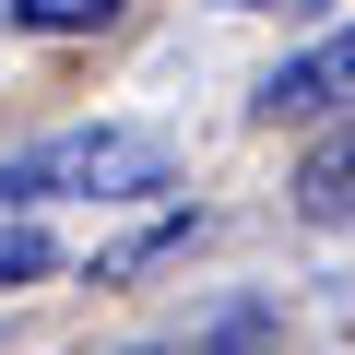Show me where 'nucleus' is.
<instances>
[{"label": "nucleus", "mask_w": 355, "mask_h": 355, "mask_svg": "<svg viewBox=\"0 0 355 355\" xmlns=\"http://www.w3.org/2000/svg\"><path fill=\"white\" fill-rule=\"evenodd\" d=\"M178 178V142L166 130H142V119H95V130H60V142H36V154H12L0 166V202H142V190H166Z\"/></svg>", "instance_id": "f257e3e1"}, {"label": "nucleus", "mask_w": 355, "mask_h": 355, "mask_svg": "<svg viewBox=\"0 0 355 355\" xmlns=\"http://www.w3.org/2000/svg\"><path fill=\"white\" fill-rule=\"evenodd\" d=\"M296 214L308 225H355V119L308 154V178H296Z\"/></svg>", "instance_id": "f03ea898"}, {"label": "nucleus", "mask_w": 355, "mask_h": 355, "mask_svg": "<svg viewBox=\"0 0 355 355\" xmlns=\"http://www.w3.org/2000/svg\"><path fill=\"white\" fill-rule=\"evenodd\" d=\"M119 12V0H12V24H36V36H95Z\"/></svg>", "instance_id": "7ed1b4c3"}, {"label": "nucleus", "mask_w": 355, "mask_h": 355, "mask_svg": "<svg viewBox=\"0 0 355 355\" xmlns=\"http://www.w3.org/2000/svg\"><path fill=\"white\" fill-rule=\"evenodd\" d=\"M48 261H60V249H48V237H36L24 214H0V284H36Z\"/></svg>", "instance_id": "20e7f679"}, {"label": "nucleus", "mask_w": 355, "mask_h": 355, "mask_svg": "<svg viewBox=\"0 0 355 355\" xmlns=\"http://www.w3.org/2000/svg\"><path fill=\"white\" fill-rule=\"evenodd\" d=\"M225 12H261V0H225Z\"/></svg>", "instance_id": "39448f33"}]
</instances>
